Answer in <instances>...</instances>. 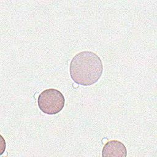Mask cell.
<instances>
[{"mask_svg": "<svg viewBox=\"0 0 157 157\" xmlns=\"http://www.w3.org/2000/svg\"><path fill=\"white\" fill-rule=\"evenodd\" d=\"M74 82L83 86L96 83L103 72L102 62L95 53L83 51L77 53L72 59L69 67Z\"/></svg>", "mask_w": 157, "mask_h": 157, "instance_id": "cell-1", "label": "cell"}, {"mask_svg": "<svg viewBox=\"0 0 157 157\" xmlns=\"http://www.w3.org/2000/svg\"><path fill=\"white\" fill-rule=\"evenodd\" d=\"M37 102L42 112L48 115H55L64 108L65 99L59 90L49 88L39 94Z\"/></svg>", "mask_w": 157, "mask_h": 157, "instance_id": "cell-2", "label": "cell"}, {"mask_svg": "<svg viewBox=\"0 0 157 157\" xmlns=\"http://www.w3.org/2000/svg\"><path fill=\"white\" fill-rule=\"evenodd\" d=\"M102 156H127V150L124 145L120 141L112 140L108 141L104 146L102 150Z\"/></svg>", "mask_w": 157, "mask_h": 157, "instance_id": "cell-3", "label": "cell"}]
</instances>
